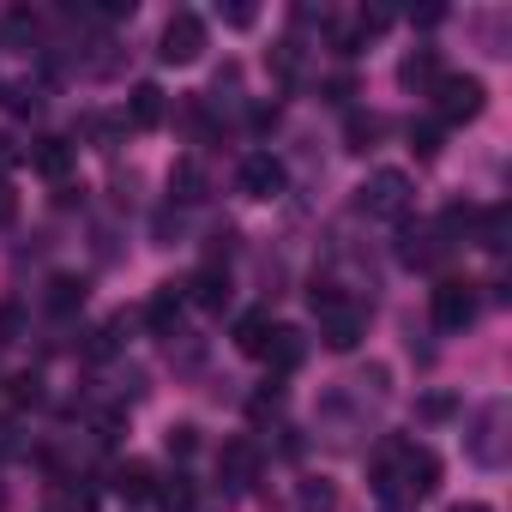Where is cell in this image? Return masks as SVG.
<instances>
[{"label": "cell", "instance_id": "cell-2", "mask_svg": "<svg viewBox=\"0 0 512 512\" xmlns=\"http://www.w3.org/2000/svg\"><path fill=\"white\" fill-rule=\"evenodd\" d=\"M308 302H314V314H320V344H326V350L344 356V350H356V344L368 338V302H362V296L338 290L332 278H314Z\"/></svg>", "mask_w": 512, "mask_h": 512}, {"label": "cell", "instance_id": "cell-26", "mask_svg": "<svg viewBox=\"0 0 512 512\" xmlns=\"http://www.w3.org/2000/svg\"><path fill=\"white\" fill-rule=\"evenodd\" d=\"M440 133H446L440 121H416V127H410V151H416L422 163H428V157H440Z\"/></svg>", "mask_w": 512, "mask_h": 512}, {"label": "cell", "instance_id": "cell-16", "mask_svg": "<svg viewBox=\"0 0 512 512\" xmlns=\"http://www.w3.org/2000/svg\"><path fill=\"white\" fill-rule=\"evenodd\" d=\"M181 308H187V290H181V284H157V296H151V308H145V326H151L157 338H175Z\"/></svg>", "mask_w": 512, "mask_h": 512}, {"label": "cell", "instance_id": "cell-13", "mask_svg": "<svg viewBox=\"0 0 512 512\" xmlns=\"http://www.w3.org/2000/svg\"><path fill=\"white\" fill-rule=\"evenodd\" d=\"M85 296H91V284H85L79 272H55V278L43 284V308H49L55 320H67V314H79V308H85Z\"/></svg>", "mask_w": 512, "mask_h": 512}, {"label": "cell", "instance_id": "cell-35", "mask_svg": "<svg viewBox=\"0 0 512 512\" xmlns=\"http://www.w3.org/2000/svg\"><path fill=\"white\" fill-rule=\"evenodd\" d=\"M13 163H19V145H13L7 133H0V169H13Z\"/></svg>", "mask_w": 512, "mask_h": 512}, {"label": "cell", "instance_id": "cell-15", "mask_svg": "<svg viewBox=\"0 0 512 512\" xmlns=\"http://www.w3.org/2000/svg\"><path fill=\"white\" fill-rule=\"evenodd\" d=\"M205 193H211L205 163H199V157H181V163L169 169V205H199Z\"/></svg>", "mask_w": 512, "mask_h": 512}, {"label": "cell", "instance_id": "cell-29", "mask_svg": "<svg viewBox=\"0 0 512 512\" xmlns=\"http://www.w3.org/2000/svg\"><path fill=\"white\" fill-rule=\"evenodd\" d=\"M320 97H326V103H338V109H350V97H356V79H326V85H320Z\"/></svg>", "mask_w": 512, "mask_h": 512}, {"label": "cell", "instance_id": "cell-27", "mask_svg": "<svg viewBox=\"0 0 512 512\" xmlns=\"http://www.w3.org/2000/svg\"><path fill=\"white\" fill-rule=\"evenodd\" d=\"M416 416H422V422H446V416H458V398H452V392H422V398H416Z\"/></svg>", "mask_w": 512, "mask_h": 512}, {"label": "cell", "instance_id": "cell-12", "mask_svg": "<svg viewBox=\"0 0 512 512\" xmlns=\"http://www.w3.org/2000/svg\"><path fill=\"white\" fill-rule=\"evenodd\" d=\"M181 290H187V302H199L205 314H223V308H229V266H199Z\"/></svg>", "mask_w": 512, "mask_h": 512}, {"label": "cell", "instance_id": "cell-1", "mask_svg": "<svg viewBox=\"0 0 512 512\" xmlns=\"http://www.w3.org/2000/svg\"><path fill=\"white\" fill-rule=\"evenodd\" d=\"M374 488L380 500H428L440 488V458L416 440H386L374 458Z\"/></svg>", "mask_w": 512, "mask_h": 512}, {"label": "cell", "instance_id": "cell-17", "mask_svg": "<svg viewBox=\"0 0 512 512\" xmlns=\"http://www.w3.org/2000/svg\"><path fill=\"white\" fill-rule=\"evenodd\" d=\"M302 356H308V338H302L296 326H272V338H266L260 362H272L278 374H290V368H302Z\"/></svg>", "mask_w": 512, "mask_h": 512}, {"label": "cell", "instance_id": "cell-5", "mask_svg": "<svg viewBox=\"0 0 512 512\" xmlns=\"http://www.w3.org/2000/svg\"><path fill=\"white\" fill-rule=\"evenodd\" d=\"M464 446H470V458H476L482 470H500V464H506V398H488V404L476 410Z\"/></svg>", "mask_w": 512, "mask_h": 512}, {"label": "cell", "instance_id": "cell-36", "mask_svg": "<svg viewBox=\"0 0 512 512\" xmlns=\"http://www.w3.org/2000/svg\"><path fill=\"white\" fill-rule=\"evenodd\" d=\"M452 512H494V506H482V500H464V506H452Z\"/></svg>", "mask_w": 512, "mask_h": 512}, {"label": "cell", "instance_id": "cell-20", "mask_svg": "<svg viewBox=\"0 0 512 512\" xmlns=\"http://www.w3.org/2000/svg\"><path fill=\"white\" fill-rule=\"evenodd\" d=\"M151 500H157L163 512H193V500H199V494H193V476H181V470H175V476H157Z\"/></svg>", "mask_w": 512, "mask_h": 512}, {"label": "cell", "instance_id": "cell-30", "mask_svg": "<svg viewBox=\"0 0 512 512\" xmlns=\"http://www.w3.org/2000/svg\"><path fill=\"white\" fill-rule=\"evenodd\" d=\"M13 109H19V115H37V109H43V91H37V85H19V91H13Z\"/></svg>", "mask_w": 512, "mask_h": 512}, {"label": "cell", "instance_id": "cell-8", "mask_svg": "<svg viewBox=\"0 0 512 512\" xmlns=\"http://www.w3.org/2000/svg\"><path fill=\"white\" fill-rule=\"evenodd\" d=\"M157 55H163L169 67H193V61L205 55V19H199V13H175V19L163 25Z\"/></svg>", "mask_w": 512, "mask_h": 512}, {"label": "cell", "instance_id": "cell-31", "mask_svg": "<svg viewBox=\"0 0 512 512\" xmlns=\"http://www.w3.org/2000/svg\"><path fill=\"white\" fill-rule=\"evenodd\" d=\"M19 217V193H13V181H0V229H7Z\"/></svg>", "mask_w": 512, "mask_h": 512}, {"label": "cell", "instance_id": "cell-37", "mask_svg": "<svg viewBox=\"0 0 512 512\" xmlns=\"http://www.w3.org/2000/svg\"><path fill=\"white\" fill-rule=\"evenodd\" d=\"M0 97H7V85H0Z\"/></svg>", "mask_w": 512, "mask_h": 512}, {"label": "cell", "instance_id": "cell-18", "mask_svg": "<svg viewBox=\"0 0 512 512\" xmlns=\"http://www.w3.org/2000/svg\"><path fill=\"white\" fill-rule=\"evenodd\" d=\"M109 476H115V494H121V500H151V488H157V470H151L145 458H127V464H115Z\"/></svg>", "mask_w": 512, "mask_h": 512}, {"label": "cell", "instance_id": "cell-28", "mask_svg": "<svg viewBox=\"0 0 512 512\" xmlns=\"http://www.w3.org/2000/svg\"><path fill=\"white\" fill-rule=\"evenodd\" d=\"M163 446H169V458H193V452H199V428H193V422H175V428L163 434Z\"/></svg>", "mask_w": 512, "mask_h": 512}, {"label": "cell", "instance_id": "cell-11", "mask_svg": "<svg viewBox=\"0 0 512 512\" xmlns=\"http://www.w3.org/2000/svg\"><path fill=\"white\" fill-rule=\"evenodd\" d=\"M440 79H446V67H440V49H410V55L398 61V85H404V91H416V97H428Z\"/></svg>", "mask_w": 512, "mask_h": 512}, {"label": "cell", "instance_id": "cell-14", "mask_svg": "<svg viewBox=\"0 0 512 512\" xmlns=\"http://www.w3.org/2000/svg\"><path fill=\"white\" fill-rule=\"evenodd\" d=\"M163 115H169V103H163V85L139 79V85L127 91V121H133L139 133H151V127H163Z\"/></svg>", "mask_w": 512, "mask_h": 512}, {"label": "cell", "instance_id": "cell-21", "mask_svg": "<svg viewBox=\"0 0 512 512\" xmlns=\"http://www.w3.org/2000/svg\"><path fill=\"white\" fill-rule=\"evenodd\" d=\"M49 512H97V494H91L79 476H67V482L49 488Z\"/></svg>", "mask_w": 512, "mask_h": 512}, {"label": "cell", "instance_id": "cell-9", "mask_svg": "<svg viewBox=\"0 0 512 512\" xmlns=\"http://www.w3.org/2000/svg\"><path fill=\"white\" fill-rule=\"evenodd\" d=\"M476 320V290L464 278H440L434 284V326L440 332H464Z\"/></svg>", "mask_w": 512, "mask_h": 512}, {"label": "cell", "instance_id": "cell-3", "mask_svg": "<svg viewBox=\"0 0 512 512\" xmlns=\"http://www.w3.org/2000/svg\"><path fill=\"white\" fill-rule=\"evenodd\" d=\"M410 205H416V187H410V175H404V169H374V175L356 187V211H362V217L404 223V217H410Z\"/></svg>", "mask_w": 512, "mask_h": 512}, {"label": "cell", "instance_id": "cell-6", "mask_svg": "<svg viewBox=\"0 0 512 512\" xmlns=\"http://www.w3.org/2000/svg\"><path fill=\"white\" fill-rule=\"evenodd\" d=\"M446 247H452V241H446L440 223H410V217L398 223V260H404L410 272H434V266L446 260Z\"/></svg>", "mask_w": 512, "mask_h": 512}, {"label": "cell", "instance_id": "cell-7", "mask_svg": "<svg viewBox=\"0 0 512 512\" xmlns=\"http://www.w3.org/2000/svg\"><path fill=\"white\" fill-rule=\"evenodd\" d=\"M260 470H266V452H260V440H247V434H235V440H223L217 446V476H223V488H253L260 482Z\"/></svg>", "mask_w": 512, "mask_h": 512}, {"label": "cell", "instance_id": "cell-33", "mask_svg": "<svg viewBox=\"0 0 512 512\" xmlns=\"http://www.w3.org/2000/svg\"><path fill=\"white\" fill-rule=\"evenodd\" d=\"M217 19L235 25V31H247V25H253V7H217Z\"/></svg>", "mask_w": 512, "mask_h": 512}, {"label": "cell", "instance_id": "cell-34", "mask_svg": "<svg viewBox=\"0 0 512 512\" xmlns=\"http://www.w3.org/2000/svg\"><path fill=\"white\" fill-rule=\"evenodd\" d=\"M253 127L272 133V127H278V103H260V109H253Z\"/></svg>", "mask_w": 512, "mask_h": 512}, {"label": "cell", "instance_id": "cell-32", "mask_svg": "<svg viewBox=\"0 0 512 512\" xmlns=\"http://www.w3.org/2000/svg\"><path fill=\"white\" fill-rule=\"evenodd\" d=\"M175 235H181V211H175V205H169V211H163V217H157V241H163V247H169V241H175Z\"/></svg>", "mask_w": 512, "mask_h": 512}, {"label": "cell", "instance_id": "cell-22", "mask_svg": "<svg viewBox=\"0 0 512 512\" xmlns=\"http://www.w3.org/2000/svg\"><path fill=\"white\" fill-rule=\"evenodd\" d=\"M296 512H338V488H332L326 476H308V482L296 488Z\"/></svg>", "mask_w": 512, "mask_h": 512}, {"label": "cell", "instance_id": "cell-24", "mask_svg": "<svg viewBox=\"0 0 512 512\" xmlns=\"http://www.w3.org/2000/svg\"><path fill=\"white\" fill-rule=\"evenodd\" d=\"M121 332H127V314H115V320H103V326L91 332V344H85V356H91V362H103V356H115V350H121Z\"/></svg>", "mask_w": 512, "mask_h": 512}, {"label": "cell", "instance_id": "cell-25", "mask_svg": "<svg viewBox=\"0 0 512 512\" xmlns=\"http://www.w3.org/2000/svg\"><path fill=\"white\" fill-rule=\"evenodd\" d=\"M380 115H362V109H350V127H344V139H350V151H368L374 139H380Z\"/></svg>", "mask_w": 512, "mask_h": 512}, {"label": "cell", "instance_id": "cell-10", "mask_svg": "<svg viewBox=\"0 0 512 512\" xmlns=\"http://www.w3.org/2000/svg\"><path fill=\"white\" fill-rule=\"evenodd\" d=\"M284 181H290V175H284V163H278L272 151H247V157H241V193H247V199H278Z\"/></svg>", "mask_w": 512, "mask_h": 512}, {"label": "cell", "instance_id": "cell-19", "mask_svg": "<svg viewBox=\"0 0 512 512\" xmlns=\"http://www.w3.org/2000/svg\"><path fill=\"white\" fill-rule=\"evenodd\" d=\"M31 163H37L49 181H67V175H73V145H67V139H37Z\"/></svg>", "mask_w": 512, "mask_h": 512}, {"label": "cell", "instance_id": "cell-4", "mask_svg": "<svg viewBox=\"0 0 512 512\" xmlns=\"http://www.w3.org/2000/svg\"><path fill=\"white\" fill-rule=\"evenodd\" d=\"M428 97H434V109H440V127H464V121H476V115L488 109V85H482L476 73H446Z\"/></svg>", "mask_w": 512, "mask_h": 512}, {"label": "cell", "instance_id": "cell-23", "mask_svg": "<svg viewBox=\"0 0 512 512\" xmlns=\"http://www.w3.org/2000/svg\"><path fill=\"white\" fill-rule=\"evenodd\" d=\"M266 338H272V314H247V320L235 326V350H241V356H260Z\"/></svg>", "mask_w": 512, "mask_h": 512}]
</instances>
